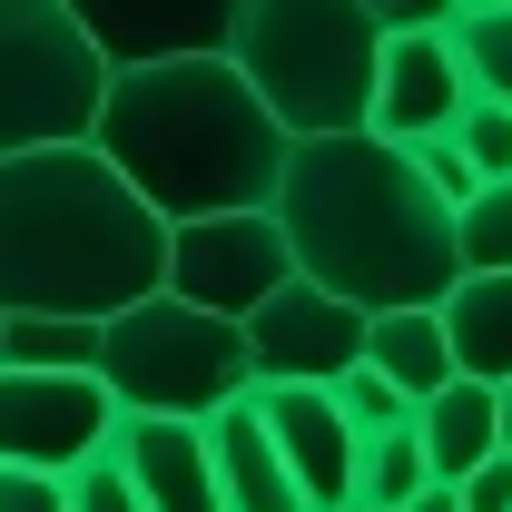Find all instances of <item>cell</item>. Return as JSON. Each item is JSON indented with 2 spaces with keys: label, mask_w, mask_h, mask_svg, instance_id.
<instances>
[{
  "label": "cell",
  "mask_w": 512,
  "mask_h": 512,
  "mask_svg": "<svg viewBox=\"0 0 512 512\" xmlns=\"http://www.w3.org/2000/svg\"><path fill=\"white\" fill-rule=\"evenodd\" d=\"M89 375L109 384L119 414H188V424L256 384L237 316H207V306L168 296V286L128 296L119 316H99V355H89Z\"/></svg>",
  "instance_id": "cell-5"
},
{
  "label": "cell",
  "mask_w": 512,
  "mask_h": 512,
  "mask_svg": "<svg viewBox=\"0 0 512 512\" xmlns=\"http://www.w3.org/2000/svg\"><path fill=\"white\" fill-rule=\"evenodd\" d=\"M99 325L89 316H0V365H89Z\"/></svg>",
  "instance_id": "cell-20"
},
{
  "label": "cell",
  "mask_w": 512,
  "mask_h": 512,
  "mask_svg": "<svg viewBox=\"0 0 512 512\" xmlns=\"http://www.w3.org/2000/svg\"><path fill=\"white\" fill-rule=\"evenodd\" d=\"M453 266H512V178H483L453 207Z\"/></svg>",
  "instance_id": "cell-21"
},
{
  "label": "cell",
  "mask_w": 512,
  "mask_h": 512,
  "mask_svg": "<svg viewBox=\"0 0 512 512\" xmlns=\"http://www.w3.org/2000/svg\"><path fill=\"white\" fill-rule=\"evenodd\" d=\"M0 512H69L60 473H30V463H0Z\"/></svg>",
  "instance_id": "cell-26"
},
{
  "label": "cell",
  "mask_w": 512,
  "mask_h": 512,
  "mask_svg": "<svg viewBox=\"0 0 512 512\" xmlns=\"http://www.w3.org/2000/svg\"><path fill=\"white\" fill-rule=\"evenodd\" d=\"M493 444H503V453H512V375H503V384H493Z\"/></svg>",
  "instance_id": "cell-28"
},
{
  "label": "cell",
  "mask_w": 512,
  "mask_h": 512,
  "mask_svg": "<svg viewBox=\"0 0 512 512\" xmlns=\"http://www.w3.org/2000/svg\"><path fill=\"white\" fill-rule=\"evenodd\" d=\"M296 276V256H286V227H276V207H207V217H178L168 227V266H158V286L168 296H188L207 316H247L266 286H286Z\"/></svg>",
  "instance_id": "cell-7"
},
{
  "label": "cell",
  "mask_w": 512,
  "mask_h": 512,
  "mask_svg": "<svg viewBox=\"0 0 512 512\" xmlns=\"http://www.w3.org/2000/svg\"><path fill=\"white\" fill-rule=\"evenodd\" d=\"M197 424H207V463H217V503H227V512H306L286 453H276L266 414H256V384L227 394L217 414H197Z\"/></svg>",
  "instance_id": "cell-14"
},
{
  "label": "cell",
  "mask_w": 512,
  "mask_h": 512,
  "mask_svg": "<svg viewBox=\"0 0 512 512\" xmlns=\"http://www.w3.org/2000/svg\"><path fill=\"white\" fill-rule=\"evenodd\" d=\"M60 10L89 30V50H99L109 69L227 50V20H237V0H60Z\"/></svg>",
  "instance_id": "cell-12"
},
{
  "label": "cell",
  "mask_w": 512,
  "mask_h": 512,
  "mask_svg": "<svg viewBox=\"0 0 512 512\" xmlns=\"http://www.w3.org/2000/svg\"><path fill=\"white\" fill-rule=\"evenodd\" d=\"M89 148L168 227L178 217H207V207H266L276 197V168H286V128L266 119V99L247 89V69L227 60V50L109 69Z\"/></svg>",
  "instance_id": "cell-3"
},
{
  "label": "cell",
  "mask_w": 512,
  "mask_h": 512,
  "mask_svg": "<svg viewBox=\"0 0 512 512\" xmlns=\"http://www.w3.org/2000/svg\"><path fill=\"white\" fill-rule=\"evenodd\" d=\"M453 10H463V0H365L375 30H453Z\"/></svg>",
  "instance_id": "cell-27"
},
{
  "label": "cell",
  "mask_w": 512,
  "mask_h": 512,
  "mask_svg": "<svg viewBox=\"0 0 512 512\" xmlns=\"http://www.w3.org/2000/svg\"><path fill=\"white\" fill-rule=\"evenodd\" d=\"M168 266V217L89 138L0 158V316H119Z\"/></svg>",
  "instance_id": "cell-2"
},
{
  "label": "cell",
  "mask_w": 512,
  "mask_h": 512,
  "mask_svg": "<svg viewBox=\"0 0 512 512\" xmlns=\"http://www.w3.org/2000/svg\"><path fill=\"white\" fill-rule=\"evenodd\" d=\"M99 89H109V60L89 50V30L60 0H0V158L89 138Z\"/></svg>",
  "instance_id": "cell-6"
},
{
  "label": "cell",
  "mask_w": 512,
  "mask_h": 512,
  "mask_svg": "<svg viewBox=\"0 0 512 512\" xmlns=\"http://www.w3.org/2000/svg\"><path fill=\"white\" fill-rule=\"evenodd\" d=\"M463 60H453L444 30H384L375 50V89H365V128L375 138H434L463 119Z\"/></svg>",
  "instance_id": "cell-10"
},
{
  "label": "cell",
  "mask_w": 512,
  "mask_h": 512,
  "mask_svg": "<svg viewBox=\"0 0 512 512\" xmlns=\"http://www.w3.org/2000/svg\"><path fill=\"white\" fill-rule=\"evenodd\" d=\"M404 512H453V483H424V493H414Z\"/></svg>",
  "instance_id": "cell-29"
},
{
  "label": "cell",
  "mask_w": 512,
  "mask_h": 512,
  "mask_svg": "<svg viewBox=\"0 0 512 512\" xmlns=\"http://www.w3.org/2000/svg\"><path fill=\"white\" fill-rule=\"evenodd\" d=\"M375 50L384 30L365 20V0H237V20H227V60L247 69V89L286 138L365 128Z\"/></svg>",
  "instance_id": "cell-4"
},
{
  "label": "cell",
  "mask_w": 512,
  "mask_h": 512,
  "mask_svg": "<svg viewBox=\"0 0 512 512\" xmlns=\"http://www.w3.org/2000/svg\"><path fill=\"white\" fill-rule=\"evenodd\" d=\"M453 148L473 158V178H512V109H493V99H463Z\"/></svg>",
  "instance_id": "cell-23"
},
{
  "label": "cell",
  "mask_w": 512,
  "mask_h": 512,
  "mask_svg": "<svg viewBox=\"0 0 512 512\" xmlns=\"http://www.w3.org/2000/svg\"><path fill=\"white\" fill-rule=\"evenodd\" d=\"M424 483H434V473H424V444H414V424L355 434V493H345V503H365V512H404Z\"/></svg>",
  "instance_id": "cell-19"
},
{
  "label": "cell",
  "mask_w": 512,
  "mask_h": 512,
  "mask_svg": "<svg viewBox=\"0 0 512 512\" xmlns=\"http://www.w3.org/2000/svg\"><path fill=\"white\" fill-rule=\"evenodd\" d=\"M345 512H365V503H345Z\"/></svg>",
  "instance_id": "cell-30"
},
{
  "label": "cell",
  "mask_w": 512,
  "mask_h": 512,
  "mask_svg": "<svg viewBox=\"0 0 512 512\" xmlns=\"http://www.w3.org/2000/svg\"><path fill=\"white\" fill-rule=\"evenodd\" d=\"M414 444H424V473H434V483H463L483 453H503L493 444V384L483 375H444L414 404Z\"/></svg>",
  "instance_id": "cell-16"
},
{
  "label": "cell",
  "mask_w": 512,
  "mask_h": 512,
  "mask_svg": "<svg viewBox=\"0 0 512 512\" xmlns=\"http://www.w3.org/2000/svg\"><path fill=\"white\" fill-rule=\"evenodd\" d=\"M119 404L89 365H0V463L30 473H69L109 444Z\"/></svg>",
  "instance_id": "cell-8"
},
{
  "label": "cell",
  "mask_w": 512,
  "mask_h": 512,
  "mask_svg": "<svg viewBox=\"0 0 512 512\" xmlns=\"http://www.w3.org/2000/svg\"><path fill=\"white\" fill-rule=\"evenodd\" d=\"M276 227L296 276H316L325 296L345 306H434L453 276V207L414 158L375 138V128H325V138H286V168H276Z\"/></svg>",
  "instance_id": "cell-1"
},
{
  "label": "cell",
  "mask_w": 512,
  "mask_h": 512,
  "mask_svg": "<svg viewBox=\"0 0 512 512\" xmlns=\"http://www.w3.org/2000/svg\"><path fill=\"white\" fill-rule=\"evenodd\" d=\"M355 365H375L384 384H404V394L424 404V394L453 375L444 316H434V306H375V316H365V355H355Z\"/></svg>",
  "instance_id": "cell-17"
},
{
  "label": "cell",
  "mask_w": 512,
  "mask_h": 512,
  "mask_svg": "<svg viewBox=\"0 0 512 512\" xmlns=\"http://www.w3.org/2000/svg\"><path fill=\"white\" fill-rule=\"evenodd\" d=\"M60 493H69V512H148L138 493H128V473H119V453H109V444L89 453V463H69Z\"/></svg>",
  "instance_id": "cell-24"
},
{
  "label": "cell",
  "mask_w": 512,
  "mask_h": 512,
  "mask_svg": "<svg viewBox=\"0 0 512 512\" xmlns=\"http://www.w3.org/2000/svg\"><path fill=\"white\" fill-rule=\"evenodd\" d=\"M256 414H266V434L286 453L306 512H345V493H355V424L335 414V394L325 384H256Z\"/></svg>",
  "instance_id": "cell-11"
},
{
  "label": "cell",
  "mask_w": 512,
  "mask_h": 512,
  "mask_svg": "<svg viewBox=\"0 0 512 512\" xmlns=\"http://www.w3.org/2000/svg\"><path fill=\"white\" fill-rule=\"evenodd\" d=\"M453 512H512V453H483V463L453 483Z\"/></svg>",
  "instance_id": "cell-25"
},
{
  "label": "cell",
  "mask_w": 512,
  "mask_h": 512,
  "mask_svg": "<svg viewBox=\"0 0 512 512\" xmlns=\"http://www.w3.org/2000/svg\"><path fill=\"white\" fill-rule=\"evenodd\" d=\"M247 375L256 384H335L355 355H365V306H345V296H325L316 276H286V286H266L247 316Z\"/></svg>",
  "instance_id": "cell-9"
},
{
  "label": "cell",
  "mask_w": 512,
  "mask_h": 512,
  "mask_svg": "<svg viewBox=\"0 0 512 512\" xmlns=\"http://www.w3.org/2000/svg\"><path fill=\"white\" fill-rule=\"evenodd\" d=\"M109 453H119L128 493L148 512H227L217 503V463H207V424H188V414H119Z\"/></svg>",
  "instance_id": "cell-13"
},
{
  "label": "cell",
  "mask_w": 512,
  "mask_h": 512,
  "mask_svg": "<svg viewBox=\"0 0 512 512\" xmlns=\"http://www.w3.org/2000/svg\"><path fill=\"white\" fill-rule=\"evenodd\" d=\"M434 316H444L453 375H483V384L512 375V266H463L434 296Z\"/></svg>",
  "instance_id": "cell-15"
},
{
  "label": "cell",
  "mask_w": 512,
  "mask_h": 512,
  "mask_svg": "<svg viewBox=\"0 0 512 512\" xmlns=\"http://www.w3.org/2000/svg\"><path fill=\"white\" fill-rule=\"evenodd\" d=\"M444 40H453V60H463V89L493 99V109H512V0H463Z\"/></svg>",
  "instance_id": "cell-18"
},
{
  "label": "cell",
  "mask_w": 512,
  "mask_h": 512,
  "mask_svg": "<svg viewBox=\"0 0 512 512\" xmlns=\"http://www.w3.org/2000/svg\"><path fill=\"white\" fill-rule=\"evenodd\" d=\"M325 394H335V414H345L355 434H384V424H414V394H404V384H384L375 365H345V375L325 384Z\"/></svg>",
  "instance_id": "cell-22"
}]
</instances>
